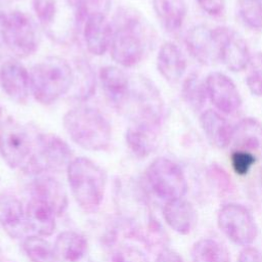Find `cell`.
<instances>
[{"label":"cell","mask_w":262,"mask_h":262,"mask_svg":"<svg viewBox=\"0 0 262 262\" xmlns=\"http://www.w3.org/2000/svg\"><path fill=\"white\" fill-rule=\"evenodd\" d=\"M110 53L113 60L123 68L137 66L154 44L152 28L134 8L121 6L112 21Z\"/></svg>","instance_id":"obj_1"},{"label":"cell","mask_w":262,"mask_h":262,"mask_svg":"<svg viewBox=\"0 0 262 262\" xmlns=\"http://www.w3.org/2000/svg\"><path fill=\"white\" fill-rule=\"evenodd\" d=\"M33 8L52 42L69 45L77 39L83 25L79 0H33Z\"/></svg>","instance_id":"obj_2"},{"label":"cell","mask_w":262,"mask_h":262,"mask_svg":"<svg viewBox=\"0 0 262 262\" xmlns=\"http://www.w3.org/2000/svg\"><path fill=\"white\" fill-rule=\"evenodd\" d=\"M63 128L73 142L90 151L106 150L113 137L112 125L97 108L79 105L69 110L62 119Z\"/></svg>","instance_id":"obj_3"},{"label":"cell","mask_w":262,"mask_h":262,"mask_svg":"<svg viewBox=\"0 0 262 262\" xmlns=\"http://www.w3.org/2000/svg\"><path fill=\"white\" fill-rule=\"evenodd\" d=\"M74 71L62 57L48 56L35 63L30 71L31 93L44 105L57 101L71 91Z\"/></svg>","instance_id":"obj_4"},{"label":"cell","mask_w":262,"mask_h":262,"mask_svg":"<svg viewBox=\"0 0 262 262\" xmlns=\"http://www.w3.org/2000/svg\"><path fill=\"white\" fill-rule=\"evenodd\" d=\"M72 194L77 204L86 212L96 211L104 196L106 173L92 160L74 158L67 168Z\"/></svg>","instance_id":"obj_5"},{"label":"cell","mask_w":262,"mask_h":262,"mask_svg":"<svg viewBox=\"0 0 262 262\" xmlns=\"http://www.w3.org/2000/svg\"><path fill=\"white\" fill-rule=\"evenodd\" d=\"M0 35L7 49L21 58L34 54L40 44V33L35 20L27 12L17 9L0 13Z\"/></svg>","instance_id":"obj_6"},{"label":"cell","mask_w":262,"mask_h":262,"mask_svg":"<svg viewBox=\"0 0 262 262\" xmlns=\"http://www.w3.org/2000/svg\"><path fill=\"white\" fill-rule=\"evenodd\" d=\"M73 159V150L62 138L55 134L39 132L34 136L32 156L21 169L35 176L46 171L59 172L67 170Z\"/></svg>","instance_id":"obj_7"},{"label":"cell","mask_w":262,"mask_h":262,"mask_svg":"<svg viewBox=\"0 0 262 262\" xmlns=\"http://www.w3.org/2000/svg\"><path fill=\"white\" fill-rule=\"evenodd\" d=\"M145 179L154 194L166 202L182 199L187 191V181L182 169L165 157H159L148 165Z\"/></svg>","instance_id":"obj_8"},{"label":"cell","mask_w":262,"mask_h":262,"mask_svg":"<svg viewBox=\"0 0 262 262\" xmlns=\"http://www.w3.org/2000/svg\"><path fill=\"white\" fill-rule=\"evenodd\" d=\"M34 149V137L28 128L8 119L0 127V156L11 169L23 168Z\"/></svg>","instance_id":"obj_9"},{"label":"cell","mask_w":262,"mask_h":262,"mask_svg":"<svg viewBox=\"0 0 262 262\" xmlns=\"http://www.w3.org/2000/svg\"><path fill=\"white\" fill-rule=\"evenodd\" d=\"M162 123V117L131 116L125 131V141L133 156L144 159L156 150L159 144Z\"/></svg>","instance_id":"obj_10"},{"label":"cell","mask_w":262,"mask_h":262,"mask_svg":"<svg viewBox=\"0 0 262 262\" xmlns=\"http://www.w3.org/2000/svg\"><path fill=\"white\" fill-rule=\"evenodd\" d=\"M220 230L234 244L239 246L251 245L258 233L254 217L250 211L239 204L224 205L217 217Z\"/></svg>","instance_id":"obj_11"},{"label":"cell","mask_w":262,"mask_h":262,"mask_svg":"<svg viewBox=\"0 0 262 262\" xmlns=\"http://www.w3.org/2000/svg\"><path fill=\"white\" fill-rule=\"evenodd\" d=\"M213 32L217 44L218 60L232 72L245 70L251 54L244 38L227 27L214 28Z\"/></svg>","instance_id":"obj_12"},{"label":"cell","mask_w":262,"mask_h":262,"mask_svg":"<svg viewBox=\"0 0 262 262\" xmlns=\"http://www.w3.org/2000/svg\"><path fill=\"white\" fill-rule=\"evenodd\" d=\"M99 82L105 98L118 112H127L133 94V80L117 66H104L99 71Z\"/></svg>","instance_id":"obj_13"},{"label":"cell","mask_w":262,"mask_h":262,"mask_svg":"<svg viewBox=\"0 0 262 262\" xmlns=\"http://www.w3.org/2000/svg\"><path fill=\"white\" fill-rule=\"evenodd\" d=\"M208 98L222 114L235 115L242 106V97L233 81L223 73L213 72L205 80Z\"/></svg>","instance_id":"obj_14"},{"label":"cell","mask_w":262,"mask_h":262,"mask_svg":"<svg viewBox=\"0 0 262 262\" xmlns=\"http://www.w3.org/2000/svg\"><path fill=\"white\" fill-rule=\"evenodd\" d=\"M0 87L16 103H26L31 93L30 72L15 59H8L0 67Z\"/></svg>","instance_id":"obj_15"},{"label":"cell","mask_w":262,"mask_h":262,"mask_svg":"<svg viewBox=\"0 0 262 262\" xmlns=\"http://www.w3.org/2000/svg\"><path fill=\"white\" fill-rule=\"evenodd\" d=\"M81 32L86 48L90 53L100 56L110 49L113 29L108 15L91 14L86 16Z\"/></svg>","instance_id":"obj_16"},{"label":"cell","mask_w":262,"mask_h":262,"mask_svg":"<svg viewBox=\"0 0 262 262\" xmlns=\"http://www.w3.org/2000/svg\"><path fill=\"white\" fill-rule=\"evenodd\" d=\"M184 42L189 54L202 64H211L218 59L217 44L213 29L205 25L192 27Z\"/></svg>","instance_id":"obj_17"},{"label":"cell","mask_w":262,"mask_h":262,"mask_svg":"<svg viewBox=\"0 0 262 262\" xmlns=\"http://www.w3.org/2000/svg\"><path fill=\"white\" fill-rule=\"evenodd\" d=\"M231 150H242L262 158V124L255 118H244L232 130Z\"/></svg>","instance_id":"obj_18"},{"label":"cell","mask_w":262,"mask_h":262,"mask_svg":"<svg viewBox=\"0 0 262 262\" xmlns=\"http://www.w3.org/2000/svg\"><path fill=\"white\" fill-rule=\"evenodd\" d=\"M31 196L38 198L47 203L60 216L68 208V193L63 185L54 177L46 174L37 175L30 184Z\"/></svg>","instance_id":"obj_19"},{"label":"cell","mask_w":262,"mask_h":262,"mask_svg":"<svg viewBox=\"0 0 262 262\" xmlns=\"http://www.w3.org/2000/svg\"><path fill=\"white\" fill-rule=\"evenodd\" d=\"M0 226L10 238H20L28 230L26 210L13 194H0Z\"/></svg>","instance_id":"obj_20"},{"label":"cell","mask_w":262,"mask_h":262,"mask_svg":"<svg viewBox=\"0 0 262 262\" xmlns=\"http://www.w3.org/2000/svg\"><path fill=\"white\" fill-rule=\"evenodd\" d=\"M57 262H92L87 238L75 230L60 232L54 242Z\"/></svg>","instance_id":"obj_21"},{"label":"cell","mask_w":262,"mask_h":262,"mask_svg":"<svg viewBox=\"0 0 262 262\" xmlns=\"http://www.w3.org/2000/svg\"><path fill=\"white\" fill-rule=\"evenodd\" d=\"M28 229L39 236H50L56 228V214L44 201L31 196L25 208Z\"/></svg>","instance_id":"obj_22"},{"label":"cell","mask_w":262,"mask_h":262,"mask_svg":"<svg viewBox=\"0 0 262 262\" xmlns=\"http://www.w3.org/2000/svg\"><path fill=\"white\" fill-rule=\"evenodd\" d=\"M157 69L168 83L179 82L186 70V59L176 44L167 41L161 45L157 54Z\"/></svg>","instance_id":"obj_23"},{"label":"cell","mask_w":262,"mask_h":262,"mask_svg":"<svg viewBox=\"0 0 262 262\" xmlns=\"http://www.w3.org/2000/svg\"><path fill=\"white\" fill-rule=\"evenodd\" d=\"M163 216L174 231L184 235L190 233L196 224V212L193 206L183 199L166 202Z\"/></svg>","instance_id":"obj_24"},{"label":"cell","mask_w":262,"mask_h":262,"mask_svg":"<svg viewBox=\"0 0 262 262\" xmlns=\"http://www.w3.org/2000/svg\"><path fill=\"white\" fill-rule=\"evenodd\" d=\"M201 128L207 139L217 148H225L230 144L233 127L217 111L207 110L200 117Z\"/></svg>","instance_id":"obj_25"},{"label":"cell","mask_w":262,"mask_h":262,"mask_svg":"<svg viewBox=\"0 0 262 262\" xmlns=\"http://www.w3.org/2000/svg\"><path fill=\"white\" fill-rule=\"evenodd\" d=\"M155 13L162 27L167 32L178 31L186 16V6L183 0H152Z\"/></svg>","instance_id":"obj_26"},{"label":"cell","mask_w":262,"mask_h":262,"mask_svg":"<svg viewBox=\"0 0 262 262\" xmlns=\"http://www.w3.org/2000/svg\"><path fill=\"white\" fill-rule=\"evenodd\" d=\"M74 79L71 90L74 99L79 101H84L89 99L95 91V72L93 71L91 64L83 59L79 58L75 61Z\"/></svg>","instance_id":"obj_27"},{"label":"cell","mask_w":262,"mask_h":262,"mask_svg":"<svg viewBox=\"0 0 262 262\" xmlns=\"http://www.w3.org/2000/svg\"><path fill=\"white\" fill-rule=\"evenodd\" d=\"M181 97L183 101L194 112L201 111L208 98L205 81L195 73H190L182 83Z\"/></svg>","instance_id":"obj_28"},{"label":"cell","mask_w":262,"mask_h":262,"mask_svg":"<svg viewBox=\"0 0 262 262\" xmlns=\"http://www.w3.org/2000/svg\"><path fill=\"white\" fill-rule=\"evenodd\" d=\"M193 262H230L227 249L212 238H201L192 247Z\"/></svg>","instance_id":"obj_29"},{"label":"cell","mask_w":262,"mask_h":262,"mask_svg":"<svg viewBox=\"0 0 262 262\" xmlns=\"http://www.w3.org/2000/svg\"><path fill=\"white\" fill-rule=\"evenodd\" d=\"M23 250L31 262H57L53 247L43 236H27L23 241Z\"/></svg>","instance_id":"obj_30"},{"label":"cell","mask_w":262,"mask_h":262,"mask_svg":"<svg viewBox=\"0 0 262 262\" xmlns=\"http://www.w3.org/2000/svg\"><path fill=\"white\" fill-rule=\"evenodd\" d=\"M237 10L247 27L252 30H262L261 0H237Z\"/></svg>","instance_id":"obj_31"},{"label":"cell","mask_w":262,"mask_h":262,"mask_svg":"<svg viewBox=\"0 0 262 262\" xmlns=\"http://www.w3.org/2000/svg\"><path fill=\"white\" fill-rule=\"evenodd\" d=\"M246 83L253 95L262 96V52L251 55L246 67Z\"/></svg>","instance_id":"obj_32"},{"label":"cell","mask_w":262,"mask_h":262,"mask_svg":"<svg viewBox=\"0 0 262 262\" xmlns=\"http://www.w3.org/2000/svg\"><path fill=\"white\" fill-rule=\"evenodd\" d=\"M257 161L258 159L249 152L242 150H231V166L233 171L239 176L247 175Z\"/></svg>","instance_id":"obj_33"},{"label":"cell","mask_w":262,"mask_h":262,"mask_svg":"<svg viewBox=\"0 0 262 262\" xmlns=\"http://www.w3.org/2000/svg\"><path fill=\"white\" fill-rule=\"evenodd\" d=\"M114 0H79L83 20L91 14L108 15Z\"/></svg>","instance_id":"obj_34"},{"label":"cell","mask_w":262,"mask_h":262,"mask_svg":"<svg viewBox=\"0 0 262 262\" xmlns=\"http://www.w3.org/2000/svg\"><path fill=\"white\" fill-rule=\"evenodd\" d=\"M111 262H145L144 256L131 247H121L113 252Z\"/></svg>","instance_id":"obj_35"},{"label":"cell","mask_w":262,"mask_h":262,"mask_svg":"<svg viewBox=\"0 0 262 262\" xmlns=\"http://www.w3.org/2000/svg\"><path fill=\"white\" fill-rule=\"evenodd\" d=\"M196 2L210 15H219L225 6V0H196Z\"/></svg>","instance_id":"obj_36"},{"label":"cell","mask_w":262,"mask_h":262,"mask_svg":"<svg viewBox=\"0 0 262 262\" xmlns=\"http://www.w3.org/2000/svg\"><path fill=\"white\" fill-rule=\"evenodd\" d=\"M237 262H262V254L254 247H245L238 255Z\"/></svg>","instance_id":"obj_37"},{"label":"cell","mask_w":262,"mask_h":262,"mask_svg":"<svg viewBox=\"0 0 262 262\" xmlns=\"http://www.w3.org/2000/svg\"><path fill=\"white\" fill-rule=\"evenodd\" d=\"M155 262H183V260L175 251L163 249L161 252H159Z\"/></svg>","instance_id":"obj_38"},{"label":"cell","mask_w":262,"mask_h":262,"mask_svg":"<svg viewBox=\"0 0 262 262\" xmlns=\"http://www.w3.org/2000/svg\"><path fill=\"white\" fill-rule=\"evenodd\" d=\"M11 0H0V10L5 6L7 5Z\"/></svg>","instance_id":"obj_39"},{"label":"cell","mask_w":262,"mask_h":262,"mask_svg":"<svg viewBox=\"0 0 262 262\" xmlns=\"http://www.w3.org/2000/svg\"><path fill=\"white\" fill-rule=\"evenodd\" d=\"M261 180H262V176H261Z\"/></svg>","instance_id":"obj_40"}]
</instances>
